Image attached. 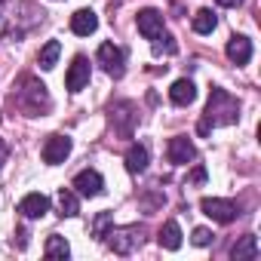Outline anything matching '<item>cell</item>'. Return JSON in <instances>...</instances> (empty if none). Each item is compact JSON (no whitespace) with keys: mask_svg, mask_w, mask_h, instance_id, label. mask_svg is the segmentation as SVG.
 Segmentation results:
<instances>
[{"mask_svg":"<svg viewBox=\"0 0 261 261\" xmlns=\"http://www.w3.org/2000/svg\"><path fill=\"white\" fill-rule=\"evenodd\" d=\"M237 117H240L237 98H233L227 89L212 86L209 101H206V111H203V120H200V126H197V133H200V136H209L212 126H230V123H237Z\"/></svg>","mask_w":261,"mask_h":261,"instance_id":"obj_1","label":"cell"},{"mask_svg":"<svg viewBox=\"0 0 261 261\" xmlns=\"http://www.w3.org/2000/svg\"><path fill=\"white\" fill-rule=\"evenodd\" d=\"M13 98H16V105H19L28 117H40V114H46V111L53 108V98H49L46 86H43L40 80H34V77H22V83L16 86Z\"/></svg>","mask_w":261,"mask_h":261,"instance_id":"obj_2","label":"cell"},{"mask_svg":"<svg viewBox=\"0 0 261 261\" xmlns=\"http://www.w3.org/2000/svg\"><path fill=\"white\" fill-rule=\"evenodd\" d=\"M101 240H105V243H108V249H111V252H117V255H133V252L145 243V224L111 227Z\"/></svg>","mask_w":261,"mask_h":261,"instance_id":"obj_3","label":"cell"},{"mask_svg":"<svg viewBox=\"0 0 261 261\" xmlns=\"http://www.w3.org/2000/svg\"><path fill=\"white\" fill-rule=\"evenodd\" d=\"M95 59H98V65L105 68V74H108V77L120 80V77L126 74V53H123L117 43H101Z\"/></svg>","mask_w":261,"mask_h":261,"instance_id":"obj_4","label":"cell"},{"mask_svg":"<svg viewBox=\"0 0 261 261\" xmlns=\"http://www.w3.org/2000/svg\"><path fill=\"white\" fill-rule=\"evenodd\" d=\"M200 209H203V215H209L218 224H230L237 218V206L230 200H221V197H203L200 200Z\"/></svg>","mask_w":261,"mask_h":261,"instance_id":"obj_5","label":"cell"},{"mask_svg":"<svg viewBox=\"0 0 261 261\" xmlns=\"http://www.w3.org/2000/svg\"><path fill=\"white\" fill-rule=\"evenodd\" d=\"M136 120H139V114H136V108L129 105V101H117V105L111 108V126H114V133H120L123 139L133 136Z\"/></svg>","mask_w":261,"mask_h":261,"instance_id":"obj_6","label":"cell"},{"mask_svg":"<svg viewBox=\"0 0 261 261\" xmlns=\"http://www.w3.org/2000/svg\"><path fill=\"white\" fill-rule=\"evenodd\" d=\"M89 74H92L89 59H86V56H74V62L68 65V74H65V86H68V92H80V89L89 83Z\"/></svg>","mask_w":261,"mask_h":261,"instance_id":"obj_7","label":"cell"},{"mask_svg":"<svg viewBox=\"0 0 261 261\" xmlns=\"http://www.w3.org/2000/svg\"><path fill=\"white\" fill-rule=\"evenodd\" d=\"M166 157H169V163H175V166H188L191 160H197V148H194V142H191L188 136H175V139H169V145H166Z\"/></svg>","mask_w":261,"mask_h":261,"instance_id":"obj_8","label":"cell"},{"mask_svg":"<svg viewBox=\"0 0 261 261\" xmlns=\"http://www.w3.org/2000/svg\"><path fill=\"white\" fill-rule=\"evenodd\" d=\"M71 188L77 191V197H101L105 194V178L95 169H83V172L74 175V185Z\"/></svg>","mask_w":261,"mask_h":261,"instance_id":"obj_9","label":"cell"},{"mask_svg":"<svg viewBox=\"0 0 261 261\" xmlns=\"http://www.w3.org/2000/svg\"><path fill=\"white\" fill-rule=\"evenodd\" d=\"M71 148H74V142L68 136H49L46 145H43V163H49V166L65 163L68 154H71Z\"/></svg>","mask_w":261,"mask_h":261,"instance_id":"obj_10","label":"cell"},{"mask_svg":"<svg viewBox=\"0 0 261 261\" xmlns=\"http://www.w3.org/2000/svg\"><path fill=\"white\" fill-rule=\"evenodd\" d=\"M19 212H22V218H28V221H34V218H43L46 212H49V197L46 194H25L22 197V203H19Z\"/></svg>","mask_w":261,"mask_h":261,"instance_id":"obj_11","label":"cell"},{"mask_svg":"<svg viewBox=\"0 0 261 261\" xmlns=\"http://www.w3.org/2000/svg\"><path fill=\"white\" fill-rule=\"evenodd\" d=\"M136 25H139L142 37L154 40V37L163 31V13H160V10H142V13L136 16Z\"/></svg>","mask_w":261,"mask_h":261,"instance_id":"obj_12","label":"cell"},{"mask_svg":"<svg viewBox=\"0 0 261 261\" xmlns=\"http://www.w3.org/2000/svg\"><path fill=\"white\" fill-rule=\"evenodd\" d=\"M71 31H74L77 37L95 34V31H98V16H95L92 10H77V13L71 16Z\"/></svg>","mask_w":261,"mask_h":261,"instance_id":"obj_13","label":"cell"},{"mask_svg":"<svg viewBox=\"0 0 261 261\" xmlns=\"http://www.w3.org/2000/svg\"><path fill=\"white\" fill-rule=\"evenodd\" d=\"M227 59H230L233 65H246V62L252 59V40L243 37V34H233V37L227 40Z\"/></svg>","mask_w":261,"mask_h":261,"instance_id":"obj_14","label":"cell"},{"mask_svg":"<svg viewBox=\"0 0 261 261\" xmlns=\"http://www.w3.org/2000/svg\"><path fill=\"white\" fill-rule=\"evenodd\" d=\"M148 163H151L148 145H129V151H126V169H129V172L139 175V172L148 169Z\"/></svg>","mask_w":261,"mask_h":261,"instance_id":"obj_15","label":"cell"},{"mask_svg":"<svg viewBox=\"0 0 261 261\" xmlns=\"http://www.w3.org/2000/svg\"><path fill=\"white\" fill-rule=\"evenodd\" d=\"M169 98H172V105H194V98H197V86L185 77V80H175L172 83V89H169Z\"/></svg>","mask_w":261,"mask_h":261,"instance_id":"obj_16","label":"cell"},{"mask_svg":"<svg viewBox=\"0 0 261 261\" xmlns=\"http://www.w3.org/2000/svg\"><path fill=\"white\" fill-rule=\"evenodd\" d=\"M56 203H59V215H62V218H74V215L80 212L77 191H71V188H62V191L56 194Z\"/></svg>","mask_w":261,"mask_h":261,"instance_id":"obj_17","label":"cell"},{"mask_svg":"<svg viewBox=\"0 0 261 261\" xmlns=\"http://www.w3.org/2000/svg\"><path fill=\"white\" fill-rule=\"evenodd\" d=\"M157 243H160L163 249H169V252L181 249V227H178V221H166V224L160 227V237H157Z\"/></svg>","mask_w":261,"mask_h":261,"instance_id":"obj_18","label":"cell"},{"mask_svg":"<svg viewBox=\"0 0 261 261\" xmlns=\"http://www.w3.org/2000/svg\"><path fill=\"white\" fill-rule=\"evenodd\" d=\"M230 258L233 261H249V258H258V237L255 233H246L233 249H230Z\"/></svg>","mask_w":261,"mask_h":261,"instance_id":"obj_19","label":"cell"},{"mask_svg":"<svg viewBox=\"0 0 261 261\" xmlns=\"http://www.w3.org/2000/svg\"><path fill=\"white\" fill-rule=\"evenodd\" d=\"M59 53H62V43H59V40H46V46H43L40 56H37V65H40L43 71H53L56 62H59Z\"/></svg>","mask_w":261,"mask_h":261,"instance_id":"obj_20","label":"cell"},{"mask_svg":"<svg viewBox=\"0 0 261 261\" xmlns=\"http://www.w3.org/2000/svg\"><path fill=\"white\" fill-rule=\"evenodd\" d=\"M151 49H154V56H175V53H178V43H175L172 34L160 31V34L151 40Z\"/></svg>","mask_w":261,"mask_h":261,"instance_id":"obj_21","label":"cell"},{"mask_svg":"<svg viewBox=\"0 0 261 261\" xmlns=\"http://www.w3.org/2000/svg\"><path fill=\"white\" fill-rule=\"evenodd\" d=\"M43 255H46V258H68V255H71V246H68L65 237L53 233V237L46 240V246H43Z\"/></svg>","mask_w":261,"mask_h":261,"instance_id":"obj_22","label":"cell"},{"mask_svg":"<svg viewBox=\"0 0 261 261\" xmlns=\"http://www.w3.org/2000/svg\"><path fill=\"white\" fill-rule=\"evenodd\" d=\"M191 25H194V31H197V34H212V31H215V25H218V19H215V13H212V10H200V13L194 16V22H191Z\"/></svg>","mask_w":261,"mask_h":261,"instance_id":"obj_23","label":"cell"},{"mask_svg":"<svg viewBox=\"0 0 261 261\" xmlns=\"http://www.w3.org/2000/svg\"><path fill=\"white\" fill-rule=\"evenodd\" d=\"M111 224H114V215H111V212H98V215H95V221H92V230H95V237L101 240V237L108 233V227H111Z\"/></svg>","mask_w":261,"mask_h":261,"instance_id":"obj_24","label":"cell"},{"mask_svg":"<svg viewBox=\"0 0 261 261\" xmlns=\"http://www.w3.org/2000/svg\"><path fill=\"white\" fill-rule=\"evenodd\" d=\"M209 243H212V230L197 227V230H194V246H209Z\"/></svg>","mask_w":261,"mask_h":261,"instance_id":"obj_25","label":"cell"},{"mask_svg":"<svg viewBox=\"0 0 261 261\" xmlns=\"http://www.w3.org/2000/svg\"><path fill=\"white\" fill-rule=\"evenodd\" d=\"M188 181H194V185H200V181H206V169H203V166H197V169L191 172V178H188Z\"/></svg>","mask_w":261,"mask_h":261,"instance_id":"obj_26","label":"cell"},{"mask_svg":"<svg viewBox=\"0 0 261 261\" xmlns=\"http://www.w3.org/2000/svg\"><path fill=\"white\" fill-rule=\"evenodd\" d=\"M7 157H10V145H7L4 139H0V166L7 163Z\"/></svg>","mask_w":261,"mask_h":261,"instance_id":"obj_27","label":"cell"},{"mask_svg":"<svg viewBox=\"0 0 261 261\" xmlns=\"http://www.w3.org/2000/svg\"><path fill=\"white\" fill-rule=\"evenodd\" d=\"M215 4H218V7H237L240 0H215Z\"/></svg>","mask_w":261,"mask_h":261,"instance_id":"obj_28","label":"cell"},{"mask_svg":"<svg viewBox=\"0 0 261 261\" xmlns=\"http://www.w3.org/2000/svg\"><path fill=\"white\" fill-rule=\"evenodd\" d=\"M0 7H4V0H0Z\"/></svg>","mask_w":261,"mask_h":261,"instance_id":"obj_29","label":"cell"}]
</instances>
